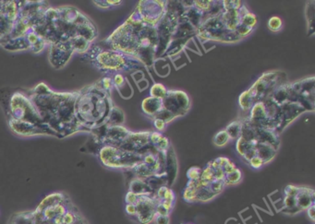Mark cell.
<instances>
[{"label":"cell","instance_id":"1","mask_svg":"<svg viewBox=\"0 0 315 224\" xmlns=\"http://www.w3.org/2000/svg\"><path fill=\"white\" fill-rule=\"evenodd\" d=\"M108 42L113 48L133 56L143 66H153L158 46L156 26L144 22L136 9L127 21L112 34Z\"/></svg>","mask_w":315,"mask_h":224},{"label":"cell","instance_id":"2","mask_svg":"<svg viewBox=\"0 0 315 224\" xmlns=\"http://www.w3.org/2000/svg\"><path fill=\"white\" fill-rule=\"evenodd\" d=\"M287 83V74L282 71H268L262 75L254 85L240 95L239 105L243 111H250L257 103L268 99L273 92Z\"/></svg>","mask_w":315,"mask_h":224},{"label":"cell","instance_id":"3","mask_svg":"<svg viewBox=\"0 0 315 224\" xmlns=\"http://www.w3.org/2000/svg\"><path fill=\"white\" fill-rule=\"evenodd\" d=\"M196 35L206 41L236 43L241 39L236 32L229 31L220 17V12L205 19L197 29Z\"/></svg>","mask_w":315,"mask_h":224},{"label":"cell","instance_id":"4","mask_svg":"<svg viewBox=\"0 0 315 224\" xmlns=\"http://www.w3.org/2000/svg\"><path fill=\"white\" fill-rule=\"evenodd\" d=\"M143 154L130 152L113 146H105L100 151V160L108 168L131 170L142 162Z\"/></svg>","mask_w":315,"mask_h":224},{"label":"cell","instance_id":"5","mask_svg":"<svg viewBox=\"0 0 315 224\" xmlns=\"http://www.w3.org/2000/svg\"><path fill=\"white\" fill-rule=\"evenodd\" d=\"M183 9H184L183 6L180 9L178 7L174 8L173 6L169 4V2L167 3V11L162 17L160 21L156 25L158 46H157L155 56L165 55L167 46L171 41V38L173 36L174 31L179 23V15L183 12Z\"/></svg>","mask_w":315,"mask_h":224},{"label":"cell","instance_id":"6","mask_svg":"<svg viewBox=\"0 0 315 224\" xmlns=\"http://www.w3.org/2000/svg\"><path fill=\"white\" fill-rule=\"evenodd\" d=\"M163 108L172 112L176 117L185 115L190 111L191 100L185 92L167 90V95L162 99Z\"/></svg>","mask_w":315,"mask_h":224},{"label":"cell","instance_id":"7","mask_svg":"<svg viewBox=\"0 0 315 224\" xmlns=\"http://www.w3.org/2000/svg\"><path fill=\"white\" fill-rule=\"evenodd\" d=\"M167 1H140L136 7L141 19L148 24L156 26L167 11Z\"/></svg>","mask_w":315,"mask_h":224},{"label":"cell","instance_id":"8","mask_svg":"<svg viewBox=\"0 0 315 224\" xmlns=\"http://www.w3.org/2000/svg\"><path fill=\"white\" fill-rule=\"evenodd\" d=\"M134 220L139 224L153 223L155 215V201L153 196H139Z\"/></svg>","mask_w":315,"mask_h":224},{"label":"cell","instance_id":"9","mask_svg":"<svg viewBox=\"0 0 315 224\" xmlns=\"http://www.w3.org/2000/svg\"><path fill=\"white\" fill-rule=\"evenodd\" d=\"M279 107H280V114H281L280 133L295 119L298 118L301 114L308 112L307 109L299 103H290Z\"/></svg>","mask_w":315,"mask_h":224},{"label":"cell","instance_id":"10","mask_svg":"<svg viewBox=\"0 0 315 224\" xmlns=\"http://www.w3.org/2000/svg\"><path fill=\"white\" fill-rule=\"evenodd\" d=\"M164 173L167 175V187H172L178 174V162L172 144L167 150Z\"/></svg>","mask_w":315,"mask_h":224},{"label":"cell","instance_id":"11","mask_svg":"<svg viewBox=\"0 0 315 224\" xmlns=\"http://www.w3.org/2000/svg\"><path fill=\"white\" fill-rule=\"evenodd\" d=\"M297 209L302 212L307 211L311 206L315 205V192L311 187H300L295 196Z\"/></svg>","mask_w":315,"mask_h":224},{"label":"cell","instance_id":"12","mask_svg":"<svg viewBox=\"0 0 315 224\" xmlns=\"http://www.w3.org/2000/svg\"><path fill=\"white\" fill-rule=\"evenodd\" d=\"M163 108L162 99L155 97H147L142 101V109L143 112L149 118L153 119L155 114Z\"/></svg>","mask_w":315,"mask_h":224},{"label":"cell","instance_id":"13","mask_svg":"<svg viewBox=\"0 0 315 224\" xmlns=\"http://www.w3.org/2000/svg\"><path fill=\"white\" fill-rule=\"evenodd\" d=\"M256 156L264 162L265 164L271 162L273 159L278 154V149L271 145L262 142H257L255 145Z\"/></svg>","mask_w":315,"mask_h":224},{"label":"cell","instance_id":"14","mask_svg":"<svg viewBox=\"0 0 315 224\" xmlns=\"http://www.w3.org/2000/svg\"><path fill=\"white\" fill-rule=\"evenodd\" d=\"M130 192L136 194L138 196H154L155 193L151 190L145 179L135 177L130 181Z\"/></svg>","mask_w":315,"mask_h":224},{"label":"cell","instance_id":"15","mask_svg":"<svg viewBox=\"0 0 315 224\" xmlns=\"http://www.w3.org/2000/svg\"><path fill=\"white\" fill-rule=\"evenodd\" d=\"M151 143L158 151H167L170 147V141L168 137L164 136L160 132L151 131Z\"/></svg>","mask_w":315,"mask_h":224},{"label":"cell","instance_id":"16","mask_svg":"<svg viewBox=\"0 0 315 224\" xmlns=\"http://www.w3.org/2000/svg\"><path fill=\"white\" fill-rule=\"evenodd\" d=\"M145 181L154 193H155L160 187H167V175L165 173L150 176L148 178H146Z\"/></svg>","mask_w":315,"mask_h":224},{"label":"cell","instance_id":"17","mask_svg":"<svg viewBox=\"0 0 315 224\" xmlns=\"http://www.w3.org/2000/svg\"><path fill=\"white\" fill-rule=\"evenodd\" d=\"M64 201H65V199H64V196L62 194H52V195H49L48 197H46L45 199H43V201L41 202V204L38 206L36 211L37 212H42L43 210L48 208V207L56 205V204L62 203Z\"/></svg>","mask_w":315,"mask_h":224},{"label":"cell","instance_id":"18","mask_svg":"<svg viewBox=\"0 0 315 224\" xmlns=\"http://www.w3.org/2000/svg\"><path fill=\"white\" fill-rule=\"evenodd\" d=\"M8 224H34L33 212H21L14 214Z\"/></svg>","mask_w":315,"mask_h":224},{"label":"cell","instance_id":"19","mask_svg":"<svg viewBox=\"0 0 315 224\" xmlns=\"http://www.w3.org/2000/svg\"><path fill=\"white\" fill-rule=\"evenodd\" d=\"M306 18L308 23V31L309 34H314L315 31V1H310L306 4Z\"/></svg>","mask_w":315,"mask_h":224},{"label":"cell","instance_id":"20","mask_svg":"<svg viewBox=\"0 0 315 224\" xmlns=\"http://www.w3.org/2000/svg\"><path fill=\"white\" fill-rule=\"evenodd\" d=\"M241 127H242L241 120H237L234 122H231L225 130L227 131V133L229 134L230 139L237 140L239 137H241Z\"/></svg>","mask_w":315,"mask_h":224},{"label":"cell","instance_id":"21","mask_svg":"<svg viewBox=\"0 0 315 224\" xmlns=\"http://www.w3.org/2000/svg\"><path fill=\"white\" fill-rule=\"evenodd\" d=\"M241 179H242V173H241L240 169L236 168L231 173L226 174L225 179H224V183H225L226 187L227 186H234V185L239 184L241 182Z\"/></svg>","mask_w":315,"mask_h":224},{"label":"cell","instance_id":"22","mask_svg":"<svg viewBox=\"0 0 315 224\" xmlns=\"http://www.w3.org/2000/svg\"><path fill=\"white\" fill-rule=\"evenodd\" d=\"M167 89L161 83H155L150 89L151 97H155L158 99H163L167 95Z\"/></svg>","mask_w":315,"mask_h":224},{"label":"cell","instance_id":"23","mask_svg":"<svg viewBox=\"0 0 315 224\" xmlns=\"http://www.w3.org/2000/svg\"><path fill=\"white\" fill-rule=\"evenodd\" d=\"M229 140H230V137H229V134L227 133V131L224 129V130L217 132L214 137L213 141L217 147H224L225 145L229 143Z\"/></svg>","mask_w":315,"mask_h":224},{"label":"cell","instance_id":"24","mask_svg":"<svg viewBox=\"0 0 315 224\" xmlns=\"http://www.w3.org/2000/svg\"><path fill=\"white\" fill-rule=\"evenodd\" d=\"M267 27L273 32H278L283 28V20L278 16L271 17L267 22Z\"/></svg>","mask_w":315,"mask_h":224},{"label":"cell","instance_id":"25","mask_svg":"<svg viewBox=\"0 0 315 224\" xmlns=\"http://www.w3.org/2000/svg\"><path fill=\"white\" fill-rule=\"evenodd\" d=\"M154 118L161 119V120H163V121L167 124L168 123L172 122L174 119L177 118V117L174 115L172 112L167 111L165 108H162L160 111L155 114Z\"/></svg>","mask_w":315,"mask_h":224},{"label":"cell","instance_id":"26","mask_svg":"<svg viewBox=\"0 0 315 224\" xmlns=\"http://www.w3.org/2000/svg\"><path fill=\"white\" fill-rule=\"evenodd\" d=\"M110 119H111L112 123L114 124H121L124 121V113L121 110L115 107L112 110Z\"/></svg>","mask_w":315,"mask_h":224},{"label":"cell","instance_id":"27","mask_svg":"<svg viewBox=\"0 0 315 224\" xmlns=\"http://www.w3.org/2000/svg\"><path fill=\"white\" fill-rule=\"evenodd\" d=\"M243 5L241 1H222L223 8L225 10H238Z\"/></svg>","mask_w":315,"mask_h":224},{"label":"cell","instance_id":"28","mask_svg":"<svg viewBox=\"0 0 315 224\" xmlns=\"http://www.w3.org/2000/svg\"><path fill=\"white\" fill-rule=\"evenodd\" d=\"M202 174V169L199 167H192L187 172V177L189 181L199 180Z\"/></svg>","mask_w":315,"mask_h":224},{"label":"cell","instance_id":"29","mask_svg":"<svg viewBox=\"0 0 315 224\" xmlns=\"http://www.w3.org/2000/svg\"><path fill=\"white\" fill-rule=\"evenodd\" d=\"M248 164H249L252 168L255 169V170L261 169L265 165L264 162L260 159L259 157H257V156L254 157L250 162H248Z\"/></svg>","mask_w":315,"mask_h":224},{"label":"cell","instance_id":"30","mask_svg":"<svg viewBox=\"0 0 315 224\" xmlns=\"http://www.w3.org/2000/svg\"><path fill=\"white\" fill-rule=\"evenodd\" d=\"M139 199V196L136 194L132 193V192H128L126 195V204H130V205H136Z\"/></svg>","mask_w":315,"mask_h":224},{"label":"cell","instance_id":"31","mask_svg":"<svg viewBox=\"0 0 315 224\" xmlns=\"http://www.w3.org/2000/svg\"><path fill=\"white\" fill-rule=\"evenodd\" d=\"M152 120H153V124H154V126H155V128L157 130V132L162 133V131L166 129L167 124L163 120L158 118H154L152 119Z\"/></svg>","mask_w":315,"mask_h":224},{"label":"cell","instance_id":"32","mask_svg":"<svg viewBox=\"0 0 315 224\" xmlns=\"http://www.w3.org/2000/svg\"><path fill=\"white\" fill-rule=\"evenodd\" d=\"M170 218L169 216H163V215H157L155 214L153 223L154 224H169Z\"/></svg>","mask_w":315,"mask_h":224},{"label":"cell","instance_id":"33","mask_svg":"<svg viewBox=\"0 0 315 224\" xmlns=\"http://www.w3.org/2000/svg\"><path fill=\"white\" fill-rule=\"evenodd\" d=\"M126 212L127 214L130 216L131 218H134L135 214H136V208L134 205H130V204H126Z\"/></svg>","mask_w":315,"mask_h":224},{"label":"cell","instance_id":"34","mask_svg":"<svg viewBox=\"0 0 315 224\" xmlns=\"http://www.w3.org/2000/svg\"><path fill=\"white\" fill-rule=\"evenodd\" d=\"M315 205L311 206L309 209L307 210V214L310 220L312 221V223H315Z\"/></svg>","mask_w":315,"mask_h":224},{"label":"cell","instance_id":"35","mask_svg":"<svg viewBox=\"0 0 315 224\" xmlns=\"http://www.w3.org/2000/svg\"></svg>","mask_w":315,"mask_h":224}]
</instances>
